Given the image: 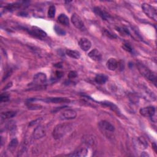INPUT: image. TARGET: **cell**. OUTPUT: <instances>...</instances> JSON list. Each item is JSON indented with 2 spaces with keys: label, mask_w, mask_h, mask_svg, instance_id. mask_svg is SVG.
Instances as JSON below:
<instances>
[{
  "label": "cell",
  "mask_w": 157,
  "mask_h": 157,
  "mask_svg": "<svg viewBox=\"0 0 157 157\" xmlns=\"http://www.w3.org/2000/svg\"><path fill=\"white\" fill-rule=\"evenodd\" d=\"M46 131L44 126L39 125L34 130L33 136L35 139H39L45 136Z\"/></svg>",
  "instance_id": "8fae6325"
},
{
  "label": "cell",
  "mask_w": 157,
  "mask_h": 157,
  "mask_svg": "<svg viewBox=\"0 0 157 157\" xmlns=\"http://www.w3.org/2000/svg\"><path fill=\"white\" fill-rule=\"evenodd\" d=\"M137 142L139 144V148L142 149H145L148 147V143L146 141L143 137H140L137 139Z\"/></svg>",
  "instance_id": "603a6c76"
},
{
  "label": "cell",
  "mask_w": 157,
  "mask_h": 157,
  "mask_svg": "<svg viewBox=\"0 0 157 157\" xmlns=\"http://www.w3.org/2000/svg\"><path fill=\"white\" fill-rule=\"evenodd\" d=\"M58 22L64 26L69 25V18L66 16V14H61L58 17Z\"/></svg>",
  "instance_id": "d6986e66"
},
{
  "label": "cell",
  "mask_w": 157,
  "mask_h": 157,
  "mask_svg": "<svg viewBox=\"0 0 157 157\" xmlns=\"http://www.w3.org/2000/svg\"><path fill=\"white\" fill-rule=\"evenodd\" d=\"M137 67L141 75H142L147 79L154 83V84H156V77L148 68H147L141 63H137Z\"/></svg>",
  "instance_id": "7a4b0ae2"
},
{
  "label": "cell",
  "mask_w": 157,
  "mask_h": 157,
  "mask_svg": "<svg viewBox=\"0 0 157 157\" xmlns=\"http://www.w3.org/2000/svg\"><path fill=\"white\" fill-rule=\"evenodd\" d=\"M29 33L38 38H44L47 36V33L37 26H33L29 31Z\"/></svg>",
  "instance_id": "9c48e42d"
},
{
  "label": "cell",
  "mask_w": 157,
  "mask_h": 157,
  "mask_svg": "<svg viewBox=\"0 0 157 157\" xmlns=\"http://www.w3.org/2000/svg\"><path fill=\"white\" fill-rule=\"evenodd\" d=\"M98 127L101 132L106 134L113 133L115 131V127L113 125L106 120L100 121L98 123Z\"/></svg>",
  "instance_id": "5b68a950"
},
{
  "label": "cell",
  "mask_w": 157,
  "mask_h": 157,
  "mask_svg": "<svg viewBox=\"0 0 157 157\" xmlns=\"http://www.w3.org/2000/svg\"><path fill=\"white\" fill-rule=\"evenodd\" d=\"M66 54L68 55V57H69L73 59L78 60L80 57V53L76 50H70V49L66 50Z\"/></svg>",
  "instance_id": "ffe728a7"
},
{
  "label": "cell",
  "mask_w": 157,
  "mask_h": 157,
  "mask_svg": "<svg viewBox=\"0 0 157 157\" xmlns=\"http://www.w3.org/2000/svg\"><path fill=\"white\" fill-rule=\"evenodd\" d=\"M55 31L56 32L58 35H61V36H64L66 35V31H64L63 28H61V27L56 25L55 26Z\"/></svg>",
  "instance_id": "484cf974"
},
{
  "label": "cell",
  "mask_w": 157,
  "mask_h": 157,
  "mask_svg": "<svg viewBox=\"0 0 157 157\" xmlns=\"http://www.w3.org/2000/svg\"><path fill=\"white\" fill-rule=\"evenodd\" d=\"M106 66L110 71H115L118 66V61L115 58H110L106 63Z\"/></svg>",
  "instance_id": "e0dca14e"
},
{
  "label": "cell",
  "mask_w": 157,
  "mask_h": 157,
  "mask_svg": "<svg viewBox=\"0 0 157 157\" xmlns=\"http://www.w3.org/2000/svg\"><path fill=\"white\" fill-rule=\"evenodd\" d=\"M141 156H144V155H141ZM145 156H148V155H147V154H145Z\"/></svg>",
  "instance_id": "d590c367"
},
{
  "label": "cell",
  "mask_w": 157,
  "mask_h": 157,
  "mask_svg": "<svg viewBox=\"0 0 157 157\" xmlns=\"http://www.w3.org/2000/svg\"><path fill=\"white\" fill-rule=\"evenodd\" d=\"M142 11L147 17H149L150 18H151L152 20H153L154 21L157 20L156 11L153 6H152L149 4L143 3L142 4Z\"/></svg>",
  "instance_id": "3957f363"
},
{
  "label": "cell",
  "mask_w": 157,
  "mask_h": 157,
  "mask_svg": "<svg viewBox=\"0 0 157 157\" xmlns=\"http://www.w3.org/2000/svg\"><path fill=\"white\" fill-rule=\"evenodd\" d=\"M122 47L125 51H126L128 52L132 53L133 52V49L131 46V45L128 43H124L122 45Z\"/></svg>",
  "instance_id": "4316f807"
},
{
  "label": "cell",
  "mask_w": 157,
  "mask_h": 157,
  "mask_svg": "<svg viewBox=\"0 0 157 157\" xmlns=\"http://www.w3.org/2000/svg\"><path fill=\"white\" fill-rule=\"evenodd\" d=\"M42 101L47 103H52L55 104L68 103L71 101L70 99L66 98H45L44 99H42Z\"/></svg>",
  "instance_id": "7c38bea8"
},
{
  "label": "cell",
  "mask_w": 157,
  "mask_h": 157,
  "mask_svg": "<svg viewBox=\"0 0 157 157\" xmlns=\"http://www.w3.org/2000/svg\"><path fill=\"white\" fill-rule=\"evenodd\" d=\"M101 104L107 107H109L110 109L112 110V111L115 112L118 115L120 114V111L118 107L115 104H114L113 103L109 102V101H103V102L101 103Z\"/></svg>",
  "instance_id": "ac0fdd59"
},
{
  "label": "cell",
  "mask_w": 157,
  "mask_h": 157,
  "mask_svg": "<svg viewBox=\"0 0 157 157\" xmlns=\"http://www.w3.org/2000/svg\"><path fill=\"white\" fill-rule=\"evenodd\" d=\"M88 150L85 148H80L68 155L69 156L74 157H84L87 155Z\"/></svg>",
  "instance_id": "2e32d148"
},
{
  "label": "cell",
  "mask_w": 157,
  "mask_h": 157,
  "mask_svg": "<svg viewBox=\"0 0 157 157\" xmlns=\"http://www.w3.org/2000/svg\"><path fill=\"white\" fill-rule=\"evenodd\" d=\"M79 45L81 49L84 51H88L90 49L91 47V41L85 38H82L79 41Z\"/></svg>",
  "instance_id": "4fadbf2b"
},
{
  "label": "cell",
  "mask_w": 157,
  "mask_h": 157,
  "mask_svg": "<svg viewBox=\"0 0 157 157\" xmlns=\"http://www.w3.org/2000/svg\"><path fill=\"white\" fill-rule=\"evenodd\" d=\"M71 20L72 23L74 25L77 29L81 31H85L86 30L85 26L81 18L76 13L73 14L71 16Z\"/></svg>",
  "instance_id": "8992f818"
},
{
  "label": "cell",
  "mask_w": 157,
  "mask_h": 157,
  "mask_svg": "<svg viewBox=\"0 0 157 157\" xmlns=\"http://www.w3.org/2000/svg\"><path fill=\"white\" fill-rule=\"evenodd\" d=\"M95 80L96 84L99 85H103L107 82V77L103 74H98L95 77Z\"/></svg>",
  "instance_id": "44dd1931"
},
{
  "label": "cell",
  "mask_w": 157,
  "mask_h": 157,
  "mask_svg": "<svg viewBox=\"0 0 157 157\" xmlns=\"http://www.w3.org/2000/svg\"><path fill=\"white\" fill-rule=\"evenodd\" d=\"M77 116V113L72 109H66L61 113L60 118L61 120H72L74 119Z\"/></svg>",
  "instance_id": "ba28073f"
},
{
  "label": "cell",
  "mask_w": 157,
  "mask_h": 157,
  "mask_svg": "<svg viewBox=\"0 0 157 157\" xmlns=\"http://www.w3.org/2000/svg\"><path fill=\"white\" fill-rule=\"evenodd\" d=\"M152 147H153V149H154V151H155V152H156V145L155 143H153V144H152Z\"/></svg>",
  "instance_id": "e575fe53"
},
{
  "label": "cell",
  "mask_w": 157,
  "mask_h": 157,
  "mask_svg": "<svg viewBox=\"0 0 157 157\" xmlns=\"http://www.w3.org/2000/svg\"><path fill=\"white\" fill-rule=\"evenodd\" d=\"M18 144V141L17 139H13L8 145V149L9 151L14 152Z\"/></svg>",
  "instance_id": "cb8c5ba5"
},
{
  "label": "cell",
  "mask_w": 157,
  "mask_h": 157,
  "mask_svg": "<svg viewBox=\"0 0 157 157\" xmlns=\"http://www.w3.org/2000/svg\"><path fill=\"white\" fill-rule=\"evenodd\" d=\"M82 141L84 144L90 147H94L97 143L96 137L91 134H87L83 136Z\"/></svg>",
  "instance_id": "52a82bcc"
},
{
  "label": "cell",
  "mask_w": 157,
  "mask_h": 157,
  "mask_svg": "<svg viewBox=\"0 0 157 157\" xmlns=\"http://www.w3.org/2000/svg\"><path fill=\"white\" fill-rule=\"evenodd\" d=\"M72 125L68 123H63L58 124L53 129L52 133L53 137L55 139H60L65 136L72 130Z\"/></svg>",
  "instance_id": "6da1fadb"
},
{
  "label": "cell",
  "mask_w": 157,
  "mask_h": 157,
  "mask_svg": "<svg viewBox=\"0 0 157 157\" xmlns=\"http://www.w3.org/2000/svg\"><path fill=\"white\" fill-rule=\"evenodd\" d=\"M16 112L15 111H7L6 112H2L1 117L2 120H5L7 118H11L15 116Z\"/></svg>",
  "instance_id": "7402d4cb"
},
{
  "label": "cell",
  "mask_w": 157,
  "mask_h": 157,
  "mask_svg": "<svg viewBox=\"0 0 157 157\" xmlns=\"http://www.w3.org/2000/svg\"><path fill=\"white\" fill-rule=\"evenodd\" d=\"M9 100V96L6 94H2L1 95V102H7Z\"/></svg>",
  "instance_id": "4dcf8cb0"
},
{
  "label": "cell",
  "mask_w": 157,
  "mask_h": 157,
  "mask_svg": "<svg viewBox=\"0 0 157 157\" xmlns=\"http://www.w3.org/2000/svg\"><path fill=\"white\" fill-rule=\"evenodd\" d=\"M47 82V76L43 72L37 73L33 77V80L30 85L34 87H42Z\"/></svg>",
  "instance_id": "277c9868"
},
{
  "label": "cell",
  "mask_w": 157,
  "mask_h": 157,
  "mask_svg": "<svg viewBox=\"0 0 157 157\" xmlns=\"http://www.w3.org/2000/svg\"><path fill=\"white\" fill-rule=\"evenodd\" d=\"M55 12H56V8H55V6L53 5H52L49 7V10H48V17L50 18H53L55 17Z\"/></svg>",
  "instance_id": "d4e9b609"
},
{
  "label": "cell",
  "mask_w": 157,
  "mask_h": 157,
  "mask_svg": "<svg viewBox=\"0 0 157 157\" xmlns=\"http://www.w3.org/2000/svg\"><path fill=\"white\" fill-rule=\"evenodd\" d=\"M77 76V72L75 71H71L68 74L69 79H74Z\"/></svg>",
  "instance_id": "f546056e"
},
{
  "label": "cell",
  "mask_w": 157,
  "mask_h": 157,
  "mask_svg": "<svg viewBox=\"0 0 157 157\" xmlns=\"http://www.w3.org/2000/svg\"><path fill=\"white\" fill-rule=\"evenodd\" d=\"M41 106H38V105H29L28 106V109H33V110H34V109H41Z\"/></svg>",
  "instance_id": "1f68e13d"
},
{
  "label": "cell",
  "mask_w": 157,
  "mask_h": 157,
  "mask_svg": "<svg viewBox=\"0 0 157 157\" xmlns=\"http://www.w3.org/2000/svg\"><path fill=\"white\" fill-rule=\"evenodd\" d=\"M63 76V72L60 71H57L55 72V78L52 79V80L54 79H60Z\"/></svg>",
  "instance_id": "f1b7e54d"
},
{
  "label": "cell",
  "mask_w": 157,
  "mask_h": 157,
  "mask_svg": "<svg viewBox=\"0 0 157 157\" xmlns=\"http://www.w3.org/2000/svg\"><path fill=\"white\" fill-rule=\"evenodd\" d=\"M139 112L141 115L145 117H152L155 114V108L154 106H148L140 109Z\"/></svg>",
  "instance_id": "30bf717a"
},
{
  "label": "cell",
  "mask_w": 157,
  "mask_h": 157,
  "mask_svg": "<svg viewBox=\"0 0 157 157\" xmlns=\"http://www.w3.org/2000/svg\"><path fill=\"white\" fill-rule=\"evenodd\" d=\"M88 55L91 60L96 61H100L102 60V55H101V52L96 49H94L91 50L88 53Z\"/></svg>",
  "instance_id": "9a60e30c"
},
{
  "label": "cell",
  "mask_w": 157,
  "mask_h": 157,
  "mask_svg": "<svg viewBox=\"0 0 157 157\" xmlns=\"http://www.w3.org/2000/svg\"><path fill=\"white\" fill-rule=\"evenodd\" d=\"M103 34L106 36L107 37L109 38H111V39H114V38H117V36L113 33H112L110 31L104 29L103 31Z\"/></svg>",
  "instance_id": "83f0119b"
},
{
  "label": "cell",
  "mask_w": 157,
  "mask_h": 157,
  "mask_svg": "<svg viewBox=\"0 0 157 157\" xmlns=\"http://www.w3.org/2000/svg\"><path fill=\"white\" fill-rule=\"evenodd\" d=\"M12 82L9 83V84H8L4 87V88L3 90H6V89H7L8 88H10V87H12Z\"/></svg>",
  "instance_id": "836d02e7"
},
{
  "label": "cell",
  "mask_w": 157,
  "mask_h": 157,
  "mask_svg": "<svg viewBox=\"0 0 157 157\" xmlns=\"http://www.w3.org/2000/svg\"><path fill=\"white\" fill-rule=\"evenodd\" d=\"M93 11L97 15L99 16L102 19L104 20H108L110 18V15H109V14L102 8L99 7H95Z\"/></svg>",
  "instance_id": "5bb4252c"
},
{
  "label": "cell",
  "mask_w": 157,
  "mask_h": 157,
  "mask_svg": "<svg viewBox=\"0 0 157 157\" xmlns=\"http://www.w3.org/2000/svg\"><path fill=\"white\" fill-rule=\"evenodd\" d=\"M118 65H120V66L119 67L120 70L122 71V70L124 69V63H123V61H120V62H118Z\"/></svg>",
  "instance_id": "d6a6232c"
}]
</instances>
